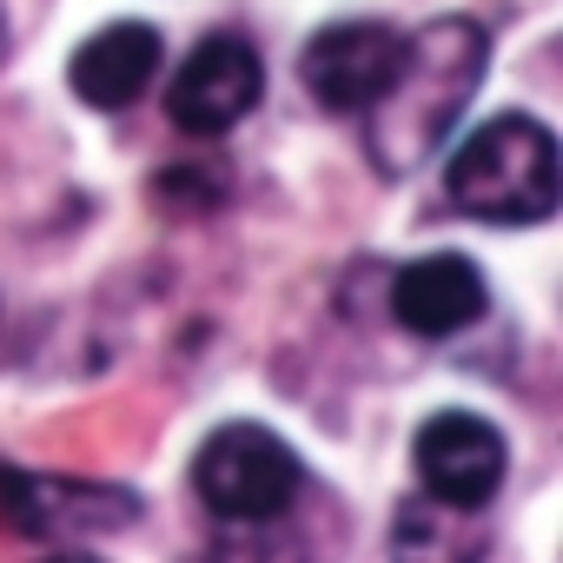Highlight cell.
<instances>
[{
	"label": "cell",
	"mask_w": 563,
	"mask_h": 563,
	"mask_svg": "<svg viewBox=\"0 0 563 563\" xmlns=\"http://www.w3.org/2000/svg\"><path fill=\"white\" fill-rule=\"evenodd\" d=\"M192 490L225 523H272V517H286L299 504L306 464L265 424H219L192 451Z\"/></svg>",
	"instance_id": "cell-3"
},
{
	"label": "cell",
	"mask_w": 563,
	"mask_h": 563,
	"mask_svg": "<svg viewBox=\"0 0 563 563\" xmlns=\"http://www.w3.org/2000/svg\"><path fill=\"white\" fill-rule=\"evenodd\" d=\"M484 54H490L484 27H477V21H457V14L418 27V34H405V67H398V80L385 87V100H372V107L358 113L378 173H411L418 159H431V153L451 140L464 100H471L477 80H484Z\"/></svg>",
	"instance_id": "cell-1"
},
{
	"label": "cell",
	"mask_w": 563,
	"mask_h": 563,
	"mask_svg": "<svg viewBox=\"0 0 563 563\" xmlns=\"http://www.w3.org/2000/svg\"><path fill=\"white\" fill-rule=\"evenodd\" d=\"M258 100H265V60H258V47H252L245 34H232V27H219V34H206V41L186 54V67L173 74V87H166V120H173L179 133H192V140H219V133H232Z\"/></svg>",
	"instance_id": "cell-5"
},
{
	"label": "cell",
	"mask_w": 563,
	"mask_h": 563,
	"mask_svg": "<svg viewBox=\"0 0 563 563\" xmlns=\"http://www.w3.org/2000/svg\"><path fill=\"white\" fill-rule=\"evenodd\" d=\"M411 464H418V484L431 504L444 510H484L510 471V444L490 418L477 411H438L424 418L418 444H411Z\"/></svg>",
	"instance_id": "cell-7"
},
{
	"label": "cell",
	"mask_w": 563,
	"mask_h": 563,
	"mask_svg": "<svg viewBox=\"0 0 563 563\" xmlns=\"http://www.w3.org/2000/svg\"><path fill=\"white\" fill-rule=\"evenodd\" d=\"M484 306H490V286H484V272H477L464 252L411 258V265L391 278V319H398L411 339H451V332L477 325Z\"/></svg>",
	"instance_id": "cell-8"
},
{
	"label": "cell",
	"mask_w": 563,
	"mask_h": 563,
	"mask_svg": "<svg viewBox=\"0 0 563 563\" xmlns=\"http://www.w3.org/2000/svg\"><path fill=\"white\" fill-rule=\"evenodd\" d=\"M140 490L100 484V477H54V471H0V517L21 537L60 543V537H113L140 517Z\"/></svg>",
	"instance_id": "cell-4"
},
{
	"label": "cell",
	"mask_w": 563,
	"mask_h": 563,
	"mask_svg": "<svg viewBox=\"0 0 563 563\" xmlns=\"http://www.w3.org/2000/svg\"><path fill=\"white\" fill-rule=\"evenodd\" d=\"M444 199L484 225H537L556 212V133L530 113L477 126L444 159Z\"/></svg>",
	"instance_id": "cell-2"
},
{
	"label": "cell",
	"mask_w": 563,
	"mask_h": 563,
	"mask_svg": "<svg viewBox=\"0 0 563 563\" xmlns=\"http://www.w3.org/2000/svg\"><path fill=\"white\" fill-rule=\"evenodd\" d=\"M405 67V34L391 21H332L306 41L299 80L325 113H365Z\"/></svg>",
	"instance_id": "cell-6"
},
{
	"label": "cell",
	"mask_w": 563,
	"mask_h": 563,
	"mask_svg": "<svg viewBox=\"0 0 563 563\" xmlns=\"http://www.w3.org/2000/svg\"><path fill=\"white\" fill-rule=\"evenodd\" d=\"M159 54H166V47H159V27H146V21H113V27H100V34H87V41L74 47L67 87H74L87 107L120 113V107H133V100L153 87Z\"/></svg>",
	"instance_id": "cell-9"
}]
</instances>
